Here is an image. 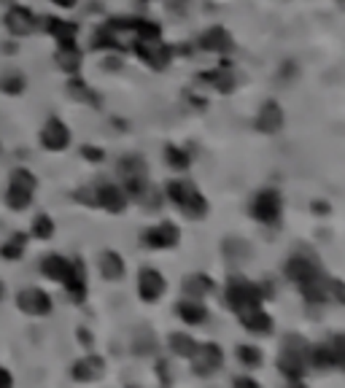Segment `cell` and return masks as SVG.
Returning a JSON list of instances; mask_svg holds the SVG:
<instances>
[{"label": "cell", "instance_id": "e575fe53", "mask_svg": "<svg viewBox=\"0 0 345 388\" xmlns=\"http://www.w3.org/2000/svg\"><path fill=\"white\" fill-rule=\"evenodd\" d=\"M235 353H238L243 367H259V364H262V351L254 348V345H238Z\"/></svg>", "mask_w": 345, "mask_h": 388}, {"label": "cell", "instance_id": "6da1fadb", "mask_svg": "<svg viewBox=\"0 0 345 388\" xmlns=\"http://www.w3.org/2000/svg\"><path fill=\"white\" fill-rule=\"evenodd\" d=\"M165 194L167 200L181 208L189 219H202L208 213V200L200 194L192 181H183V178H176V181H167L165 186Z\"/></svg>", "mask_w": 345, "mask_h": 388}, {"label": "cell", "instance_id": "7402d4cb", "mask_svg": "<svg viewBox=\"0 0 345 388\" xmlns=\"http://www.w3.org/2000/svg\"><path fill=\"white\" fill-rule=\"evenodd\" d=\"M178 315L186 321V324H192V327H200V324L208 321V310H205V305H202L200 299H192V297H186L178 305Z\"/></svg>", "mask_w": 345, "mask_h": 388}, {"label": "cell", "instance_id": "4316f807", "mask_svg": "<svg viewBox=\"0 0 345 388\" xmlns=\"http://www.w3.org/2000/svg\"><path fill=\"white\" fill-rule=\"evenodd\" d=\"M100 272L108 281H119L121 275H124V259L116 251H105L100 256Z\"/></svg>", "mask_w": 345, "mask_h": 388}, {"label": "cell", "instance_id": "7c38bea8", "mask_svg": "<svg viewBox=\"0 0 345 388\" xmlns=\"http://www.w3.org/2000/svg\"><path fill=\"white\" fill-rule=\"evenodd\" d=\"M95 194H97V205L105 208L108 213H121V210L127 208V202H130L127 192L119 189V186H114V183H103V186H97Z\"/></svg>", "mask_w": 345, "mask_h": 388}, {"label": "cell", "instance_id": "8fae6325", "mask_svg": "<svg viewBox=\"0 0 345 388\" xmlns=\"http://www.w3.org/2000/svg\"><path fill=\"white\" fill-rule=\"evenodd\" d=\"M41 143L49 151H62L71 143V130L65 127V121L60 119H49L41 130Z\"/></svg>", "mask_w": 345, "mask_h": 388}, {"label": "cell", "instance_id": "d6a6232c", "mask_svg": "<svg viewBox=\"0 0 345 388\" xmlns=\"http://www.w3.org/2000/svg\"><path fill=\"white\" fill-rule=\"evenodd\" d=\"M154 351H157V337H154V332L140 329V332L135 334V353L149 356V353H154Z\"/></svg>", "mask_w": 345, "mask_h": 388}, {"label": "cell", "instance_id": "4fadbf2b", "mask_svg": "<svg viewBox=\"0 0 345 388\" xmlns=\"http://www.w3.org/2000/svg\"><path fill=\"white\" fill-rule=\"evenodd\" d=\"M284 127V111H281V105L275 103V100H267V103L259 108V114H256V130L259 133H278Z\"/></svg>", "mask_w": 345, "mask_h": 388}, {"label": "cell", "instance_id": "ee69618b", "mask_svg": "<svg viewBox=\"0 0 345 388\" xmlns=\"http://www.w3.org/2000/svg\"><path fill=\"white\" fill-rule=\"evenodd\" d=\"M232 383L235 386H256V380H251V377H235Z\"/></svg>", "mask_w": 345, "mask_h": 388}, {"label": "cell", "instance_id": "9c48e42d", "mask_svg": "<svg viewBox=\"0 0 345 388\" xmlns=\"http://www.w3.org/2000/svg\"><path fill=\"white\" fill-rule=\"evenodd\" d=\"M16 305H19L22 313H28V315H49L52 313V297L46 294L44 289H25V291H19Z\"/></svg>", "mask_w": 345, "mask_h": 388}, {"label": "cell", "instance_id": "8d00e7d4", "mask_svg": "<svg viewBox=\"0 0 345 388\" xmlns=\"http://www.w3.org/2000/svg\"><path fill=\"white\" fill-rule=\"evenodd\" d=\"M332 367H340L345 370V337L343 334H337V337H332Z\"/></svg>", "mask_w": 345, "mask_h": 388}, {"label": "cell", "instance_id": "2e32d148", "mask_svg": "<svg viewBox=\"0 0 345 388\" xmlns=\"http://www.w3.org/2000/svg\"><path fill=\"white\" fill-rule=\"evenodd\" d=\"M6 28L14 32V35H30V32L35 30V16H32L30 8L14 6V8L6 14Z\"/></svg>", "mask_w": 345, "mask_h": 388}, {"label": "cell", "instance_id": "ab89813d", "mask_svg": "<svg viewBox=\"0 0 345 388\" xmlns=\"http://www.w3.org/2000/svg\"><path fill=\"white\" fill-rule=\"evenodd\" d=\"M75 200H78V202H87V205H97L95 189H78V192H75Z\"/></svg>", "mask_w": 345, "mask_h": 388}, {"label": "cell", "instance_id": "d590c367", "mask_svg": "<svg viewBox=\"0 0 345 388\" xmlns=\"http://www.w3.org/2000/svg\"><path fill=\"white\" fill-rule=\"evenodd\" d=\"M54 235V222L49 219V216H38L35 222H32V238H38V240H49Z\"/></svg>", "mask_w": 345, "mask_h": 388}, {"label": "cell", "instance_id": "4dcf8cb0", "mask_svg": "<svg viewBox=\"0 0 345 388\" xmlns=\"http://www.w3.org/2000/svg\"><path fill=\"white\" fill-rule=\"evenodd\" d=\"M25 243H28V238L22 235V232H16V235H11V240L0 248V254H3V259H11V262H16L19 256L25 254Z\"/></svg>", "mask_w": 345, "mask_h": 388}, {"label": "cell", "instance_id": "f1b7e54d", "mask_svg": "<svg viewBox=\"0 0 345 388\" xmlns=\"http://www.w3.org/2000/svg\"><path fill=\"white\" fill-rule=\"evenodd\" d=\"M308 364L315 370H329L332 367V348L327 345H308Z\"/></svg>", "mask_w": 345, "mask_h": 388}, {"label": "cell", "instance_id": "836d02e7", "mask_svg": "<svg viewBox=\"0 0 345 388\" xmlns=\"http://www.w3.org/2000/svg\"><path fill=\"white\" fill-rule=\"evenodd\" d=\"M281 351H286V353H297V356H305V361H308V340H305L302 334H286L284 348H281Z\"/></svg>", "mask_w": 345, "mask_h": 388}, {"label": "cell", "instance_id": "7a4b0ae2", "mask_svg": "<svg viewBox=\"0 0 345 388\" xmlns=\"http://www.w3.org/2000/svg\"><path fill=\"white\" fill-rule=\"evenodd\" d=\"M286 278H289L291 284H297L300 289H305V286L324 281L327 272L318 265V256H315L310 248L302 245V248H297V254L289 256V262H286Z\"/></svg>", "mask_w": 345, "mask_h": 388}, {"label": "cell", "instance_id": "e0dca14e", "mask_svg": "<svg viewBox=\"0 0 345 388\" xmlns=\"http://www.w3.org/2000/svg\"><path fill=\"white\" fill-rule=\"evenodd\" d=\"M305 364H308L305 356L281 351V356H278V372L284 375L289 383H302V377H305Z\"/></svg>", "mask_w": 345, "mask_h": 388}, {"label": "cell", "instance_id": "d6986e66", "mask_svg": "<svg viewBox=\"0 0 345 388\" xmlns=\"http://www.w3.org/2000/svg\"><path fill=\"white\" fill-rule=\"evenodd\" d=\"M213 289H216V284L210 281L205 272H195V275H186V278H183V294L192 299L208 297Z\"/></svg>", "mask_w": 345, "mask_h": 388}, {"label": "cell", "instance_id": "484cf974", "mask_svg": "<svg viewBox=\"0 0 345 388\" xmlns=\"http://www.w3.org/2000/svg\"><path fill=\"white\" fill-rule=\"evenodd\" d=\"M57 65H60L65 73H78L81 68V51L75 44L57 46Z\"/></svg>", "mask_w": 345, "mask_h": 388}, {"label": "cell", "instance_id": "5bb4252c", "mask_svg": "<svg viewBox=\"0 0 345 388\" xmlns=\"http://www.w3.org/2000/svg\"><path fill=\"white\" fill-rule=\"evenodd\" d=\"M62 286L68 289V294H71L73 302H84V297H87V269H84V262H81V259L71 262L68 278L62 281Z\"/></svg>", "mask_w": 345, "mask_h": 388}, {"label": "cell", "instance_id": "1f68e13d", "mask_svg": "<svg viewBox=\"0 0 345 388\" xmlns=\"http://www.w3.org/2000/svg\"><path fill=\"white\" fill-rule=\"evenodd\" d=\"M165 159L170 167H176V170H186L189 164H192V157H189V151L178 149V146H167L165 149Z\"/></svg>", "mask_w": 345, "mask_h": 388}, {"label": "cell", "instance_id": "8992f818", "mask_svg": "<svg viewBox=\"0 0 345 388\" xmlns=\"http://www.w3.org/2000/svg\"><path fill=\"white\" fill-rule=\"evenodd\" d=\"M32 192H35V176L19 167V170L11 173V181H8V197H6V202H8L14 210H25L32 202Z\"/></svg>", "mask_w": 345, "mask_h": 388}, {"label": "cell", "instance_id": "5b68a950", "mask_svg": "<svg viewBox=\"0 0 345 388\" xmlns=\"http://www.w3.org/2000/svg\"><path fill=\"white\" fill-rule=\"evenodd\" d=\"M192 361V372L200 375V377H210L213 372L222 370L224 364V351L216 343H197L195 353L189 356Z\"/></svg>", "mask_w": 345, "mask_h": 388}, {"label": "cell", "instance_id": "30bf717a", "mask_svg": "<svg viewBox=\"0 0 345 388\" xmlns=\"http://www.w3.org/2000/svg\"><path fill=\"white\" fill-rule=\"evenodd\" d=\"M138 294L146 302H157V299L165 294V278L162 272L154 267H143L138 275Z\"/></svg>", "mask_w": 345, "mask_h": 388}, {"label": "cell", "instance_id": "3957f363", "mask_svg": "<svg viewBox=\"0 0 345 388\" xmlns=\"http://www.w3.org/2000/svg\"><path fill=\"white\" fill-rule=\"evenodd\" d=\"M262 299H265V294H262V289L256 284L246 281L243 275H232L229 278V284H226V305H229V310L235 315L262 308Z\"/></svg>", "mask_w": 345, "mask_h": 388}, {"label": "cell", "instance_id": "44dd1931", "mask_svg": "<svg viewBox=\"0 0 345 388\" xmlns=\"http://www.w3.org/2000/svg\"><path fill=\"white\" fill-rule=\"evenodd\" d=\"M241 321H243V327L248 329L251 334H270L272 332V318L262 308H256V310H248V313H243L241 315Z\"/></svg>", "mask_w": 345, "mask_h": 388}, {"label": "cell", "instance_id": "f35d334b", "mask_svg": "<svg viewBox=\"0 0 345 388\" xmlns=\"http://www.w3.org/2000/svg\"><path fill=\"white\" fill-rule=\"evenodd\" d=\"M327 294H329L334 302L345 305V284L343 281H337V278H329V275H327Z\"/></svg>", "mask_w": 345, "mask_h": 388}, {"label": "cell", "instance_id": "f6af8a7d", "mask_svg": "<svg viewBox=\"0 0 345 388\" xmlns=\"http://www.w3.org/2000/svg\"><path fill=\"white\" fill-rule=\"evenodd\" d=\"M313 210H315V213H329V205L318 200V202H313Z\"/></svg>", "mask_w": 345, "mask_h": 388}, {"label": "cell", "instance_id": "60d3db41", "mask_svg": "<svg viewBox=\"0 0 345 388\" xmlns=\"http://www.w3.org/2000/svg\"><path fill=\"white\" fill-rule=\"evenodd\" d=\"M81 154H84V159H90V162H100V159H103V151L95 149V146H84Z\"/></svg>", "mask_w": 345, "mask_h": 388}, {"label": "cell", "instance_id": "603a6c76", "mask_svg": "<svg viewBox=\"0 0 345 388\" xmlns=\"http://www.w3.org/2000/svg\"><path fill=\"white\" fill-rule=\"evenodd\" d=\"M105 361L100 356H87L73 364V377L75 380H97L103 375Z\"/></svg>", "mask_w": 345, "mask_h": 388}, {"label": "cell", "instance_id": "ac0fdd59", "mask_svg": "<svg viewBox=\"0 0 345 388\" xmlns=\"http://www.w3.org/2000/svg\"><path fill=\"white\" fill-rule=\"evenodd\" d=\"M44 30L49 32V35H54L60 46H65V44H75V32H78V28H75L73 22L49 16V19H44Z\"/></svg>", "mask_w": 345, "mask_h": 388}, {"label": "cell", "instance_id": "d4e9b609", "mask_svg": "<svg viewBox=\"0 0 345 388\" xmlns=\"http://www.w3.org/2000/svg\"><path fill=\"white\" fill-rule=\"evenodd\" d=\"M200 78H202V81H210L219 92H232V87H235V75L229 71V62H222V68L208 71V73H202Z\"/></svg>", "mask_w": 345, "mask_h": 388}, {"label": "cell", "instance_id": "9a60e30c", "mask_svg": "<svg viewBox=\"0 0 345 388\" xmlns=\"http://www.w3.org/2000/svg\"><path fill=\"white\" fill-rule=\"evenodd\" d=\"M200 46L205 49V51H213V54H226V51H232V35L224 30V28H210L200 35Z\"/></svg>", "mask_w": 345, "mask_h": 388}, {"label": "cell", "instance_id": "52a82bcc", "mask_svg": "<svg viewBox=\"0 0 345 388\" xmlns=\"http://www.w3.org/2000/svg\"><path fill=\"white\" fill-rule=\"evenodd\" d=\"M135 54L143 62H146L149 68H154V71H162V68H167V62H170V57H173L170 46L162 44V38L138 41V44H135Z\"/></svg>", "mask_w": 345, "mask_h": 388}, {"label": "cell", "instance_id": "ba28073f", "mask_svg": "<svg viewBox=\"0 0 345 388\" xmlns=\"http://www.w3.org/2000/svg\"><path fill=\"white\" fill-rule=\"evenodd\" d=\"M178 238H181V229L173 222H162V224L151 226L143 232V245L146 248H154V251H159V248H173V245H178Z\"/></svg>", "mask_w": 345, "mask_h": 388}, {"label": "cell", "instance_id": "cb8c5ba5", "mask_svg": "<svg viewBox=\"0 0 345 388\" xmlns=\"http://www.w3.org/2000/svg\"><path fill=\"white\" fill-rule=\"evenodd\" d=\"M68 269H71V262L62 259V256H57V254L46 256L44 262H41V272H44L46 278L57 281V284H62V281L68 278Z\"/></svg>", "mask_w": 345, "mask_h": 388}, {"label": "cell", "instance_id": "bcb514c9", "mask_svg": "<svg viewBox=\"0 0 345 388\" xmlns=\"http://www.w3.org/2000/svg\"><path fill=\"white\" fill-rule=\"evenodd\" d=\"M52 3H57L60 8H73V6L78 3V0H52Z\"/></svg>", "mask_w": 345, "mask_h": 388}, {"label": "cell", "instance_id": "ffe728a7", "mask_svg": "<svg viewBox=\"0 0 345 388\" xmlns=\"http://www.w3.org/2000/svg\"><path fill=\"white\" fill-rule=\"evenodd\" d=\"M222 254H224L226 262L243 265V262L251 259V245H248L243 238H224V243H222Z\"/></svg>", "mask_w": 345, "mask_h": 388}, {"label": "cell", "instance_id": "7bdbcfd3", "mask_svg": "<svg viewBox=\"0 0 345 388\" xmlns=\"http://www.w3.org/2000/svg\"><path fill=\"white\" fill-rule=\"evenodd\" d=\"M6 386H11V375L0 367V388H6Z\"/></svg>", "mask_w": 345, "mask_h": 388}, {"label": "cell", "instance_id": "277c9868", "mask_svg": "<svg viewBox=\"0 0 345 388\" xmlns=\"http://www.w3.org/2000/svg\"><path fill=\"white\" fill-rule=\"evenodd\" d=\"M281 213H284V200L275 189H259L251 200V216L259 224L275 226L281 224Z\"/></svg>", "mask_w": 345, "mask_h": 388}, {"label": "cell", "instance_id": "74e56055", "mask_svg": "<svg viewBox=\"0 0 345 388\" xmlns=\"http://www.w3.org/2000/svg\"><path fill=\"white\" fill-rule=\"evenodd\" d=\"M0 90L8 92V95H19V92L25 90V78L22 75H3L0 78Z\"/></svg>", "mask_w": 345, "mask_h": 388}, {"label": "cell", "instance_id": "b9f144b4", "mask_svg": "<svg viewBox=\"0 0 345 388\" xmlns=\"http://www.w3.org/2000/svg\"><path fill=\"white\" fill-rule=\"evenodd\" d=\"M157 372H159V377H162V383H170V375H167L165 361H157Z\"/></svg>", "mask_w": 345, "mask_h": 388}, {"label": "cell", "instance_id": "83f0119b", "mask_svg": "<svg viewBox=\"0 0 345 388\" xmlns=\"http://www.w3.org/2000/svg\"><path fill=\"white\" fill-rule=\"evenodd\" d=\"M167 343H170V351H173L176 356H181V358H189L192 353H195V348H197L195 337H189L186 332H173V334L167 337Z\"/></svg>", "mask_w": 345, "mask_h": 388}, {"label": "cell", "instance_id": "f546056e", "mask_svg": "<svg viewBox=\"0 0 345 388\" xmlns=\"http://www.w3.org/2000/svg\"><path fill=\"white\" fill-rule=\"evenodd\" d=\"M68 92L73 95L75 100H81V103H92V105L100 103V97H97V95H95V92H92L90 87L81 81V78H73V81L68 84Z\"/></svg>", "mask_w": 345, "mask_h": 388}]
</instances>
